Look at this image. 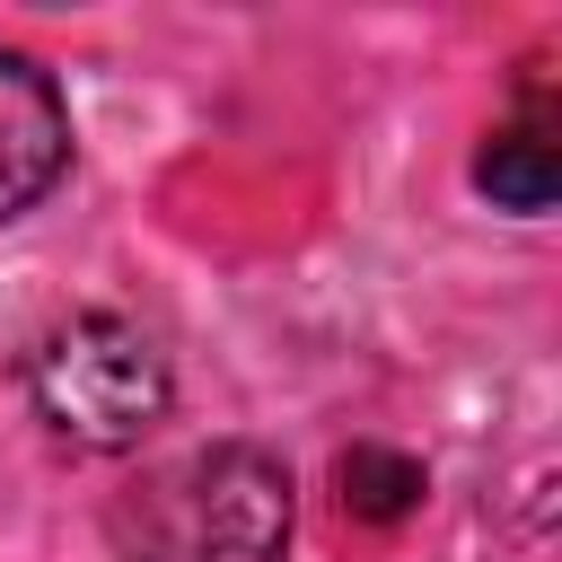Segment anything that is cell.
<instances>
[{
	"instance_id": "obj_1",
	"label": "cell",
	"mask_w": 562,
	"mask_h": 562,
	"mask_svg": "<svg viewBox=\"0 0 562 562\" xmlns=\"http://www.w3.org/2000/svg\"><path fill=\"white\" fill-rule=\"evenodd\" d=\"M123 562H290V465L255 439H211L114 492Z\"/></svg>"
},
{
	"instance_id": "obj_2",
	"label": "cell",
	"mask_w": 562,
	"mask_h": 562,
	"mask_svg": "<svg viewBox=\"0 0 562 562\" xmlns=\"http://www.w3.org/2000/svg\"><path fill=\"white\" fill-rule=\"evenodd\" d=\"M26 395L35 413L70 439V448H140L167 404H176V378H167V351L132 325V316H70L35 342L26 360Z\"/></svg>"
},
{
	"instance_id": "obj_3",
	"label": "cell",
	"mask_w": 562,
	"mask_h": 562,
	"mask_svg": "<svg viewBox=\"0 0 562 562\" xmlns=\"http://www.w3.org/2000/svg\"><path fill=\"white\" fill-rule=\"evenodd\" d=\"M70 176V105L53 70L0 44V220H26Z\"/></svg>"
},
{
	"instance_id": "obj_4",
	"label": "cell",
	"mask_w": 562,
	"mask_h": 562,
	"mask_svg": "<svg viewBox=\"0 0 562 562\" xmlns=\"http://www.w3.org/2000/svg\"><path fill=\"white\" fill-rule=\"evenodd\" d=\"M474 184L501 202V211H553L562 193V149L544 123H518V132H492L474 149Z\"/></svg>"
},
{
	"instance_id": "obj_5",
	"label": "cell",
	"mask_w": 562,
	"mask_h": 562,
	"mask_svg": "<svg viewBox=\"0 0 562 562\" xmlns=\"http://www.w3.org/2000/svg\"><path fill=\"white\" fill-rule=\"evenodd\" d=\"M334 483H342V509H351V518H369V527L413 518V509H422V492H430V474H422L404 448H369V439L334 457Z\"/></svg>"
}]
</instances>
